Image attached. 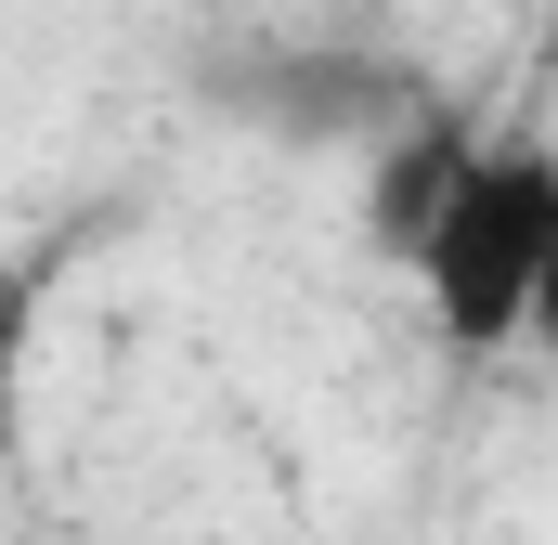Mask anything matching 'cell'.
Listing matches in <instances>:
<instances>
[{
  "label": "cell",
  "instance_id": "cell-3",
  "mask_svg": "<svg viewBox=\"0 0 558 545\" xmlns=\"http://www.w3.org/2000/svg\"><path fill=\"white\" fill-rule=\"evenodd\" d=\"M533 351H558V272H546V299H533Z\"/></svg>",
  "mask_w": 558,
  "mask_h": 545
},
{
  "label": "cell",
  "instance_id": "cell-2",
  "mask_svg": "<svg viewBox=\"0 0 558 545\" xmlns=\"http://www.w3.org/2000/svg\"><path fill=\"white\" fill-rule=\"evenodd\" d=\"M468 143H481V131H454V118H416V131L377 156V247H390V261H416V234L441 221V195H454Z\"/></svg>",
  "mask_w": 558,
  "mask_h": 545
},
{
  "label": "cell",
  "instance_id": "cell-1",
  "mask_svg": "<svg viewBox=\"0 0 558 545\" xmlns=\"http://www.w3.org/2000/svg\"><path fill=\"white\" fill-rule=\"evenodd\" d=\"M558 272V143L533 131H494L468 143L441 221L416 234V286H428V325L454 364H494V351H533V299Z\"/></svg>",
  "mask_w": 558,
  "mask_h": 545
}]
</instances>
